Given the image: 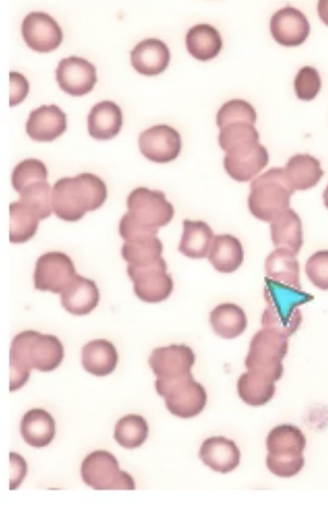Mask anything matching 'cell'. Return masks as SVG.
<instances>
[{
  "mask_svg": "<svg viewBox=\"0 0 328 520\" xmlns=\"http://www.w3.org/2000/svg\"><path fill=\"white\" fill-rule=\"evenodd\" d=\"M248 206L257 219L272 222L290 208V197L296 192L285 168H272L251 183Z\"/></svg>",
  "mask_w": 328,
  "mask_h": 520,
  "instance_id": "cell-5",
  "label": "cell"
},
{
  "mask_svg": "<svg viewBox=\"0 0 328 520\" xmlns=\"http://www.w3.org/2000/svg\"><path fill=\"white\" fill-rule=\"evenodd\" d=\"M157 393L165 400L167 410L179 418L201 414L208 403V394L192 374L176 379H156Z\"/></svg>",
  "mask_w": 328,
  "mask_h": 520,
  "instance_id": "cell-8",
  "label": "cell"
},
{
  "mask_svg": "<svg viewBox=\"0 0 328 520\" xmlns=\"http://www.w3.org/2000/svg\"><path fill=\"white\" fill-rule=\"evenodd\" d=\"M62 305L71 315H89L100 303V291L96 283L77 274L60 296Z\"/></svg>",
  "mask_w": 328,
  "mask_h": 520,
  "instance_id": "cell-21",
  "label": "cell"
},
{
  "mask_svg": "<svg viewBox=\"0 0 328 520\" xmlns=\"http://www.w3.org/2000/svg\"><path fill=\"white\" fill-rule=\"evenodd\" d=\"M128 213L119 224V234L126 242L145 237H156L159 230L169 225L175 209L165 193L147 188L133 190L127 200Z\"/></svg>",
  "mask_w": 328,
  "mask_h": 520,
  "instance_id": "cell-2",
  "label": "cell"
},
{
  "mask_svg": "<svg viewBox=\"0 0 328 520\" xmlns=\"http://www.w3.org/2000/svg\"><path fill=\"white\" fill-rule=\"evenodd\" d=\"M194 364L196 354L186 344H172L155 349L149 358V365L159 379H176L189 375Z\"/></svg>",
  "mask_w": 328,
  "mask_h": 520,
  "instance_id": "cell-16",
  "label": "cell"
},
{
  "mask_svg": "<svg viewBox=\"0 0 328 520\" xmlns=\"http://www.w3.org/2000/svg\"><path fill=\"white\" fill-rule=\"evenodd\" d=\"M124 125L121 108L114 102L97 103L88 117L89 133L97 141H109L119 134Z\"/></svg>",
  "mask_w": 328,
  "mask_h": 520,
  "instance_id": "cell-22",
  "label": "cell"
},
{
  "mask_svg": "<svg viewBox=\"0 0 328 520\" xmlns=\"http://www.w3.org/2000/svg\"><path fill=\"white\" fill-rule=\"evenodd\" d=\"M10 107L21 104L27 98L30 84L19 72H10Z\"/></svg>",
  "mask_w": 328,
  "mask_h": 520,
  "instance_id": "cell-42",
  "label": "cell"
},
{
  "mask_svg": "<svg viewBox=\"0 0 328 520\" xmlns=\"http://www.w3.org/2000/svg\"><path fill=\"white\" fill-rule=\"evenodd\" d=\"M286 175L295 191H307L318 185L324 177V171L317 158L309 154L291 157L285 167Z\"/></svg>",
  "mask_w": 328,
  "mask_h": 520,
  "instance_id": "cell-26",
  "label": "cell"
},
{
  "mask_svg": "<svg viewBox=\"0 0 328 520\" xmlns=\"http://www.w3.org/2000/svg\"><path fill=\"white\" fill-rule=\"evenodd\" d=\"M258 116L253 106L244 99H233L225 103L216 116L217 127L223 129L236 123H248L255 126Z\"/></svg>",
  "mask_w": 328,
  "mask_h": 520,
  "instance_id": "cell-37",
  "label": "cell"
},
{
  "mask_svg": "<svg viewBox=\"0 0 328 520\" xmlns=\"http://www.w3.org/2000/svg\"><path fill=\"white\" fill-rule=\"evenodd\" d=\"M128 276L135 284V293L144 303H162L172 295L174 281L167 274V264L164 258L150 266L137 267L128 265Z\"/></svg>",
  "mask_w": 328,
  "mask_h": 520,
  "instance_id": "cell-10",
  "label": "cell"
},
{
  "mask_svg": "<svg viewBox=\"0 0 328 520\" xmlns=\"http://www.w3.org/2000/svg\"><path fill=\"white\" fill-rule=\"evenodd\" d=\"M318 12H319L320 19L328 27V0H322V2L319 3Z\"/></svg>",
  "mask_w": 328,
  "mask_h": 520,
  "instance_id": "cell-44",
  "label": "cell"
},
{
  "mask_svg": "<svg viewBox=\"0 0 328 520\" xmlns=\"http://www.w3.org/2000/svg\"><path fill=\"white\" fill-rule=\"evenodd\" d=\"M77 276L72 259L62 252L42 255L35 265L34 288L42 292L62 294Z\"/></svg>",
  "mask_w": 328,
  "mask_h": 520,
  "instance_id": "cell-11",
  "label": "cell"
},
{
  "mask_svg": "<svg viewBox=\"0 0 328 520\" xmlns=\"http://www.w3.org/2000/svg\"><path fill=\"white\" fill-rule=\"evenodd\" d=\"M237 390L242 401L250 406L259 407L271 402L276 385L269 378L247 371L239 378Z\"/></svg>",
  "mask_w": 328,
  "mask_h": 520,
  "instance_id": "cell-32",
  "label": "cell"
},
{
  "mask_svg": "<svg viewBox=\"0 0 328 520\" xmlns=\"http://www.w3.org/2000/svg\"><path fill=\"white\" fill-rule=\"evenodd\" d=\"M199 456L204 465L221 474L233 472L241 461L237 444L224 437L206 439L201 445Z\"/></svg>",
  "mask_w": 328,
  "mask_h": 520,
  "instance_id": "cell-19",
  "label": "cell"
},
{
  "mask_svg": "<svg viewBox=\"0 0 328 520\" xmlns=\"http://www.w3.org/2000/svg\"><path fill=\"white\" fill-rule=\"evenodd\" d=\"M81 476L94 490H136L135 480L120 470L117 458L107 451H95L84 458Z\"/></svg>",
  "mask_w": 328,
  "mask_h": 520,
  "instance_id": "cell-9",
  "label": "cell"
},
{
  "mask_svg": "<svg viewBox=\"0 0 328 520\" xmlns=\"http://www.w3.org/2000/svg\"><path fill=\"white\" fill-rule=\"evenodd\" d=\"M288 338L275 330L262 328L254 334L246 358V368L276 382L284 375L283 361L288 353Z\"/></svg>",
  "mask_w": 328,
  "mask_h": 520,
  "instance_id": "cell-7",
  "label": "cell"
},
{
  "mask_svg": "<svg viewBox=\"0 0 328 520\" xmlns=\"http://www.w3.org/2000/svg\"><path fill=\"white\" fill-rule=\"evenodd\" d=\"M273 244L298 255L303 245L302 222L293 209H288L271 224Z\"/></svg>",
  "mask_w": 328,
  "mask_h": 520,
  "instance_id": "cell-27",
  "label": "cell"
},
{
  "mask_svg": "<svg viewBox=\"0 0 328 520\" xmlns=\"http://www.w3.org/2000/svg\"><path fill=\"white\" fill-rule=\"evenodd\" d=\"M28 474V465L17 453H10V490H17Z\"/></svg>",
  "mask_w": 328,
  "mask_h": 520,
  "instance_id": "cell-43",
  "label": "cell"
},
{
  "mask_svg": "<svg viewBox=\"0 0 328 520\" xmlns=\"http://www.w3.org/2000/svg\"><path fill=\"white\" fill-rule=\"evenodd\" d=\"M106 200L105 182L89 172L58 180L52 191L55 215L68 222L81 220L88 212L101 208Z\"/></svg>",
  "mask_w": 328,
  "mask_h": 520,
  "instance_id": "cell-3",
  "label": "cell"
},
{
  "mask_svg": "<svg viewBox=\"0 0 328 520\" xmlns=\"http://www.w3.org/2000/svg\"><path fill=\"white\" fill-rule=\"evenodd\" d=\"M321 89L322 80L317 69L307 66L299 70L295 79V92L301 101H313Z\"/></svg>",
  "mask_w": 328,
  "mask_h": 520,
  "instance_id": "cell-40",
  "label": "cell"
},
{
  "mask_svg": "<svg viewBox=\"0 0 328 520\" xmlns=\"http://www.w3.org/2000/svg\"><path fill=\"white\" fill-rule=\"evenodd\" d=\"M184 233L178 250L192 259H203L209 255L214 239L211 227L204 221L184 220Z\"/></svg>",
  "mask_w": 328,
  "mask_h": 520,
  "instance_id": "cell-30",
  "label": "cell"
},
{
  "mask_svg": "<svg viewBox=\"0 0 328 520\" xmlns=\"http://www.w3.org/2000/svg\"><path fill=\"white\" fill-rule=\"evenodd\" d=\"M186 45L192 57L210 61L221 53L223 40L220 32L210 24H198L188 31Z\"/></svg>",
  "mask_w": 328,
  "mask_h": 520,
  "instance_id": "cell-31",
  "label": "cell"
},
{
  "mask_svg": "<svg viewBox=\"0 0 328 520\" xmlns=\"http://www.w3.org/2000/svg\"><path fill=\"white\" fill-rule=\"evenodd\" d=\"M266 466L277 477L291 478L305 466L303 451L307 447L305 433L294 425H281L271 430L266 439Z\"/></svg>",
  "mask_w": 328,
  "mask_h": 520,
  "instance_id": "cell-6",
  "label": "cell"
},
{
  "mask_svg": "<svg viewBox=\"0 0 328 520\" xmlns=\"http://www.w3.org/2000/svg\"><path fill=\"white\" fill-rule=\"evenodd\" d=\"M64 357V345L56 336L34 330L17 334L10 349V392L26 385L32 369L50 373L63 363Z\"/></svg>",
  "mask_w": 328,
  "mask_h": 520,
  "instance_id": "cell-1",
  "label": "cell"
},
{
  "mask_svg": "<svg viewBox=\"0 0 328 520\" xmlns=\"http://www.w3.org/2000/svg\"><path fill=\"white\" fill-rule=\"evenodd\" d=\"M22 36L34 52L51 53L64 40V32L56 20L42 11H33L24 18Z\"/></svg>",
  "mask_w": 328,
  "mask_h": 520,
  "instance_id": "cell-12",
  "label": "cell"
},
{
  "mask_svg": "<svg viewBox=\"0 0 328 520\" xmlns=\"http://www.w3.org/2000/svg\"><path fill=\"white\" fill-rule=\"evenodd\" d=\"M59 88L71 96H84L97 82L96 68L87 59L71 56L60 60L56 69Z\"/></svg>",
  "mask_w": 328,
  "mask_h": 520,
  "instance_id": "cell-15",
  "label": "cell"
},
{
  "mask_svg": "<svg viewBox=\"0 0 328 520\" xmlns=\"http://www.w3.org/2000/svg\"><path fill=\"white\" fill-rule=\"evenodd\" d=\"M140 151L145 158L156 164H168L181 152V136L167 125L154 126L139 136Z\"/></svg>",
  "mask_w": 328,
  "mask_h": 520,
  "instance_id": "cell-14",
  "label": "cell"
},
{
  "mask_svg": "<svg viewBox=\"0 0 328 520\" xmlns=\"http://www.w3.org/2000/svg\"><path fill=\"white\" fill-rule=\"evenodd\" d=\"M311 31L310 23L302 12L287 6L278 10L271 19V33L279 45L296 47L305 43Z\"/></svg>",
  "mask_w": 328,
  "mask_h": 520,
  "instance_id": "cell-17",
  "label": "cell"
},
{
  "mask_svg": "<svg viewBox=\"0 0 328 520\" xmlns=\"http://www.w3.org/2000/svg\"><path fill=\"white\" fill-rule=\"evenodd\" d=\"M265 274L275 282L301 290L300 265L297 255L285 249H277L265 260Z\"/></svg>",
  "mask_w": 328,
  "mask_h": 520,
  "instance_id": "cell-28",
  "label": "cell"
},
{
  "mask_svg": "<svg viewBox=\"0 0 328 520\" xmlns=\"http://www.w3.org/2000/svg\"><path fill=\"white\" fill-rule=\"evenodd\" d=\"M170 61L168 46L161 40L141 41L131 52V64L143 76L154 77L163 73Z\"/></svg>",
  "mask_w": 328,
  "mask_h": 520,
  "instance_id": "cell-20",
  "label": "cell"
},
{
  "mask_svg": "<svg viewBox=\"0 0 328 520\" xmlns=\"http://www.w3.org/2000/svg\"><path fill=\"white\" fill-rule=\"evenodd\" d=\"M9 240L14 244L26 243L31 240L39 229L40 218L33 210L21 202L11 203Z\"/></svg>",
  "mask_w": 328,
  "mask_h": 520,
  "instance_id": "cell-34",
  "label": "cell"
},
{
  "mask_svg": "<svg viewBox=\"0 0 328 520\" xmlns=\"http://www.w3.org/2000/svg\"><path fill=\"white\" fill-rule=\"evenodd\" d=\"M119 361L115 345L107 340H94L82 349V366L96 377L111 375Z\"/></svg>",
  "mask_w": 328,
  "mask_h": 520,
  "instance_id": "cell-25",
  "label": "cell"
},
{
  "mask_svg": "<svg viewBox=\"0 0 328 520\" xmlns=\"http://www.w3.org/2000/svg\"><path fill=\"white\" fill-rule=\"evenodd\" d=\"M270 162L269 152L260 143H252L234 148L226 153L224 168L230 178L237 182H249Z\"/></svg>",
  "mask_w": 328,
  "mask_h": 520,
  "instance_id": "cell-13",
  "label": "cell"
},
{
  "mask_svg": "<svg viewBox=\"0 0 328 520\" xmlns=\"http://www.w3.org/2000/svg\"><path fill=\"white\" fill-rule=\"evenodd\" d=\"M244 258V247L234 235H215L209 253V260L215 270L222 274H233L244 263Z\"/></svg>",
  "mask_w": 328,
  "mask_h": 520,
  "instance_id": "cell-24",
  "label": "cell"
},
{
  "mask_svg": "<svg viewBox=\"0 0 328 520\" xmlns=\"http://www.w3.org/2000/svg\"><path fill=\"white\" fill-rule=\"evenodd\" d=\"M114 437L118 444L125 449L140 448L149 437L147 420L136 414H130L119 419Z\"/></svg>",
  "mask_w": 328,
  "mask_h": 520,
  "instance_id": "cell-35",
  "label": "cell"
},
{
  "mask_svg": "<svg viewBox=\"0 0 328 520\" xmlns=\"http://www.w3.org/2000/svg\"><path fill=\"white\" fill-rule=\"evenodd\" d=\"M210 323L218 337L233 340L246 331L248 319L244 309L240 306L224 303L213 309Z\"/></svg>",
  "mask_w": 328,
  "mask_h": 520,
  "instance_id": "cell-29",
  "label": "cell"
},
{
  "mask_svg": "<svg viewBox=\"0 0 328 520\" xmlns=\"http://www.w3.org/2000/svg\"><path fill=\"white\" fill-rule=\"evenodd\" d=\"M323 198H324V204H325L326 208L328 209V185L324 191Z\"/></svg>",
  "mask_w": 328,
  "mask_h": 520,
  "instance_id": "cell-45",
  "label": "cell"
},
{
  "mask_svg": "<svg viewBox=\"0 0 328 520\" xmlns=\"http://www.w3.org/2000/svg\"><path fill=\"white\" fill-rule=\"evenodd\" d=\"M26 129L35 142H53L67 131V115L56 105H43L32 111Z\"/></svg>",
  "mask_w": 328,
  "mask_h": 520,
  "instance_id": "cell-18",
  "label": "cell"
},
{
  "mask_svg": "<svg viewBox=\"0 0 328 520\" xmlns=\"http://www.w3.org/2000/svg\"><path fill=\"white\" fill-rule=\"evenodd\" d=\"M218 143L222 150L228 153L242 145L260 143V134L254 126L248 125V123H236V125L221 129Z\"/></svg>",
  "mask_w": 328,
  "mask_h": 520,
  "instance_id": "cell-39",
  "label": "cell"
},
{
  "mask_svg": "<svg viewBox=\"0 0 328 520\" xmlns=\"http://www.w3.org/2000/svg\"><path fill=\"white\" fill-rule=\"evenodd\" d=\"M47 176L45 164L39 159L29 158L23 160L12 172V187L20 194L32 184L47 181Z\"/></svg>",
  "mask_w": 328,
  "mask_h": 520,
  "instance_id": "cell-38",
  "label": "cell"
},
{
  "mask_svg": "<svg viewBox=\"0 0 328 520\" xmlns=\"http://www.w3.org/2000/svg\"><path fill=\"white\" fill-rule=\"evenodd\" d=\"M52 191L47 181L35 183L20 193L19 202L33 210L41 220H45L54 212Z\"/></svg>",
  "mask_w": 328,
  "mask_h": 520,
  "instance_id": "cell-36",
  "label": "cell"
},
{
  "mask_svg": "<svg viewBox=\"0 0 328 520\" xmlns=\"http://www.w3.org/2000/svg\"><path fill=\"white\" fill-rule=\"evenodd\" d=\"M164 246L157 237H145L126 242L121 249V256L129 265L144 267L160 260Z\"/></svg>",
  "mask_w": 328,
  "mask_h": 520,
  "instance_id": "cell-33",
  "label": "cell"
},
{
  "mask_svg": "<svg viewBox=\"0 0 328 520\" xmlns=\"http://www.w3.org/2000/svg\"><path fill=\"white\" fill-rule=\"evenodd\" d=\"M306 274L314 287L328 291V251H319L308 259Z\"/></svg>",
  "mask_w": 328,
  "mask_h": 520,
  "instance_id": "cell-41",
  "label": "cell"
},
{
  "mask_svg": "<svg viewBox=\"0 0 328 520\" xmlns=\"http://www.w3.org/2000/svg\"><path fill=\"white\" fill-rule=\"evenodd\" d=\"M21 435L24 441L36 449L50 445L56 435V423L53 416L42 410L33 408L21 420Z\"/></svg>",
  "mask_w": 328,
  "mask_h": 520,
  "instance_id": "cell-23",
  "label": "cell"
},
{
  "mask_svg": "<svg viewBox=\"0 0 328 520\" xmlns=\"http://www.w3.org/2000/svg\"><path fill=\"white\" fill-rule=\"evenodd\" d=\"M264 299L266 308L261 318L262 327L282 333L289 339L302 323L299 307L311 302L313 296L266 278Z\"/></svg>",
  "mask_w": 328,
  "mask_h": 520,
  "instance_id": "cell-4",
  "label": "cell"
}]
</instances>
